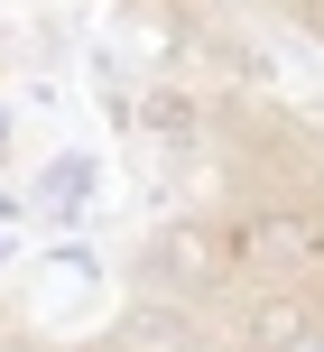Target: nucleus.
<instances>
[{
	"label": "nucleus",
	"instance_id": "1",
	"mask_svg": "<svg viewBox=\"0 0 324 352\" xmlns=\"http://www.w3.org/2000/svg\"><path fill=\"white\" fill-rule=\"evenodd\" d=\"M84 204H93V158H56L47 176H37V213H47V223H84Z\"/></svg>",
	"mask_w": 324,
	"mask_h": 352
},
{
	"label": "nucleus",
	"instance_id": "2",
	"mask_svg": "<svg viewBox=\"0 0 324 352\" xmlns=\"http://www.w3.org/2000/svg\"><path fill=\"white\" fill-rule=\"evenodd\" d=\"M139 121L158 130V140H195V130H204V111H195V93H185V84H158V93L139 102Z\"/></svg>",
	"mask_w": 324,
	"mask_h": 352
},
{
	"label": "nucleus",
	"instance_id": "3",
	"mask_svg": "<svg viewBox=\"0 0 324 352\" xmlns=\"http://www.w3.org/2000/svg\"><path fill=\"white\" fill-rule=\"evenodd\" d=\"M19 213H28V204H19V195H10V186H0V232H10V223H19Z\"/></svg>",
	"mask_w": 324,
	"mask_h": 352
},
{
	"label": "nucleus",
	"instance_id": "4",
	"mask_svg": "<svg viewBox=\"0 0 324 352\" xmlns=\"http://www.w3.org/2000/svg\"><path fill=\"white\" fill-rule=\"evenodd\" d=\"M0 167H10V102H0Z\"/></svg>",
	"mask_w": 324,
	"mask_h": 352
},
{
	"label": "nucleus",
	"instance_id": "5",
	"mask_svg": "<svg viewBox=\"0 0 324 352\" xmlns=\"http://www.w3.org/2000/svg\"><path fill=\"white\" fill-rule=\"evenodd\" d=\"M10 250H19V241H10V232H0V269H10Z\"/></svg>",
	"mask_w": 324,
	"mask_h": 352
},
{
	"label": "nucleus",
	"instance_id": "6",
	"mask_svg": "<svg viewBox=\"0 0 324 352\" xmlns=\"http://www.w3.org/2000/svg\"><path fill=\"white\" fill-rule=\"evenodd\" d=\"M130 10H158V0H130Z\"/></svg>",
	"mask_w": 324,
	"mask_h": 352
}]
</instances>
